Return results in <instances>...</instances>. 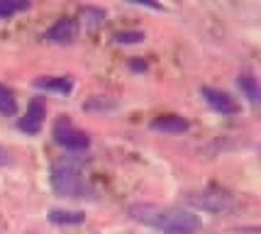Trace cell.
<instances>
[{
    "label": "cell",
    "mask_w": 261,
    "mask_h": 234,
    "mask_svg": "<svg viewBox=\"0 0 261 234\" xmlns=\"http://www.w3.org/2000/svg\"><path fill=\"white\" fill-rule=\"evenodd\" d=\"M51 188L61 198H86L88 183L83 176V168L76 161H61L51 168Z\"/></svg>",
    "instance_id": "1"
},
{
    "label": "cell",
    "mask_w": 261,
    "mask_h": 234,
    "mask_svg": "<svg viewBox=\"0 0 261 234\" xmlns=\"http://www.w3.org/2000/svg\"><path fill=\"white\" fill-rule=\"evenodd\" d=\"M51 134H54V142L59 146L68 149V151H83V149L91 146V137L86 132H81L79 127H73L71 120H66V117H59Z\"/></svg>",
    "instance_id": "2"
},
{
    "label": "cell",
    "mask_w": 261,
    "mask_h": 234,
    "mask_svg": "<svg viewBox=\"0 0 261 234\" xmlns=\"http://www.w3.org/2000/svg\"><path fill=\"white\" fill-rule=\"evenodd\" d=\"M173 215L176 212L169 210V207H161V205H132L129 207V217L132 220L149 224V227H156V229H164L173 220Z\"/></svg>",
    "instance_id": "3"
},
{
    "label": "cell",
    "mask_w": 261,
    "mask_h": 234,
    "mask_svg": "<svg viewBox=\"0 0 261 234\" xmlns=\"http://www.w3.org/2000/svg\"><path fill=\"white\" fill-rule=\"evenodd\" d=\"M191 202H193L195 207L205 210V212H225L229 205H232L229 195L225 193V190H220V188H205L203 193L193 195Z\"/></svg>",
    "instance_id": "4"
},
{
    "label": "cell",
    "mask_w": 261,
    "mask_h": 234,
    "mask_svg": "<svg viewBox=\"0 0 261 234\" xmlns=\"http://www.w3.org/2000/svg\"><path fill=\"white\" fill-rule=\"evenodd\" d=\"M200 95H203V100L207 102L215 112H220V115H234V112L239 110L237 100H234L229 93H225V90H217V88L205 86V88H200Z\"/></svg>",
    "instance_id": "5"
},
{
    "label": "cell",
    "mask_w": 261,
    "mask_h": 234,
    "mask_svg": "<svg viewBox=\"0 0 261 234\" xmlns=\"http://www.w3.org/2000/svg\"><path fill=\"white\" fill-rule=\"evenodd\" d=\"M44 117H46V108H44V102L37 98V100L30 102V108H27V112H24V117L20 120L17 127L27 134H37L42 129V124H44Z\"/></svg>",
    "instance_id": "6"
},
{
    "label": "cell",
    "mask_w": 261,
    "mask_h": 234,
    "mask_svg": "<svg viewBox=\"0 0 261 234\" xmlns=\"http://www.w3.org/2000/svg\"><path fill=\"white\" fill-rule=\"evenodd\" d=\"M76 37H79V22L76 20H59L49 32H46V39L49 42H54V44H71V42H76Z\"/></svg>",
    "instance_id": "7"
},
{
    "label": "cell",
    "mask_w": 261,
    "mask_h": 234,
    "mask_svg": "<svg viewBox=\"0 0 261 234\" xmlns=\"http://www.w3.org/2000/svg\"><path fill=\"white\" fill-rule=\"evenodd\" d=\"M198 227H200V222H198V217H195V215H188V212H176V215H173V220L161 229V234H195L198 232Z\"/></svg>",
    "instance_id": "8"
},
{
    "label": "cell",
    "mask_w": 261,
    "mask_h": 234,
    "mask_svg": "<svg viewBox=\"0 0 261 234\" xmlns=\"http://www.w3.org/2000/svg\"><path fill=\"white\" fill-rule=\"evenodd\" d=\"M151 129L156 132H169V134H183L188 129V122L178 117V115H164V117H156L151 122Z\"/></svg>",
    "instance_id": "9"
},
{
    "label": "cell",
    "mask_w": 261,
    "mask_h": 234,
    "mask_svg": "<svg viewBox=\"0 0 261 234\" xmlns=\"http://www.w3.org/2000/svg\"><path fill=\"white\" fill-rule=\"evenodd\" d=\"M237 86H239V90L244 93V98H247L251 105H259L261 90H259V83H256L254 73H249V71H242V73L237 76Z\"/></svg>",
    "instance_id": "10"
},
{
    "label": "cell",
    "mask_w": 261,
    "mask_h": 234,
    "mask_svg": "<svg viewBox=\"0 0 261 234\" xmlns=\"http://www.w3.org/2000/svg\"><path fill=\"white\" fill-rule=\"evenodd\" d=\"M49 222L51 224H81V222H86V212H79V210H51L49 212Z\"/></svg>",
    "instance_id": "11"
},
{
    "label": "cell",
    "mask_w": 261,
    "mask_h": 234,
    "mask_svg": "<svg viewBox=\"0 0 261 234\" xmlns=\"http://www.w3.org/2000/svg\"><path fill=\"white\" fill-rule=\"evenodd\" d=\"M37 88L42 90H57V93H71V88H73V83H71V78L66 76H51V78H39L37 81Z\"/></svg>",
    "instance_id": "12"
},
{
    "label": "cell",
    "mask_w": 261,
    "mask_h": 234,
    "mask_svg": "<svg viewBox=\"0 0 261 234\" xmlns=\"http://www.w3.org/2000/svg\"><path fill=\"white\" fill-rule=\"evenodd\" d=\"M30 8L27 0H0V20H8L17 12H24Z\"/></svg>",
    "instance_id": "13"
},
{
    "label": "cell",
    "mask_w": 261,
    "mask_h": 234,
    "mask_svg": "<svg viewBox=\"0 0 261 234\" xmlns=\"http://www.w3.org/2000/svg\"><path fill=\"white\" fill-rule=\"evenodd\" d=\"M15 112V98L3 83H0V115H12Z\"/></svg>",
    "instance_id": "14"
},
{
    "label": "cell",
    "mask_w": 261,
    "mask_h": 234,
    "mask_svg": "<svg viewBox=\"0 0 261 234\" xmlns=\"http://www.w3.org/2000/svg\"><path fill=\"white\" fill-rule=\"evenodd\" d=\"M115 39H117V44H139V42H144V32H139V30L120 32V34H115Z\"/></svg>",
    "instance_id": "15"
},
{
    "label": "cell",
    "mask_w": 261,
    "mask_h": 234,
    "mask_svg": "<svg viewBox=\"0 0 261 234\" xmlns=\"http://www.w3.org/2000/svg\"><path fill=\"white\" fill-rule=\"evenodd\" d=\"M10 164V154L5 149H0V166H8Z\"/></svg>",
    "instance_id": "16"
}]
</instances>
